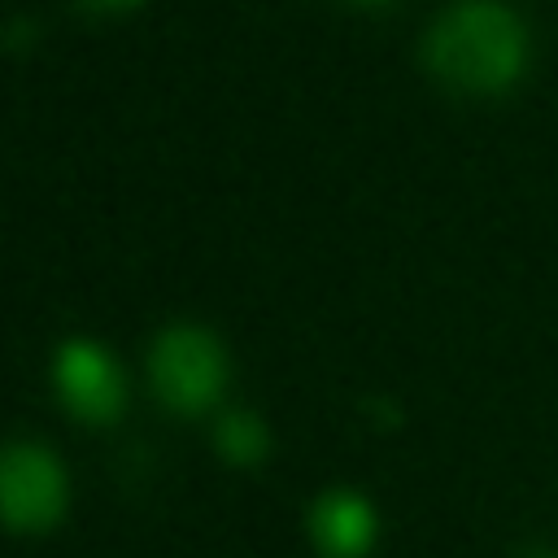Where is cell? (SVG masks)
<instances>
[{"label": "cell", "mask_w": 558, "mask_h": 558, "mask_svg": "<svg viewBox=\"0 0 558 558\" xmlns=\"http://www.w3.org/2000/svg\"><path fill=\"white\" fill-rule=\"evenodd\" d=\"M362 4H379V0H362Z\"/></svg>", "instance_id": "obj_9"}, {"label": "cell", "mask_w": 558, "mask_h": 558, "mask_svg": "<svg viewBox=\"0 0 558 558\" xmlns=\"http://www.w3.org/2000/svg\"><path fill=\"white\" fill-rule=\"evenodd\" d=\"M523 558H554V554H549V549H527Z\"/></svg>", "instance_id": "obj_8"}, {"label": "cell", "mask_w": 558, "mask_h": 558, "mask_svg": "<svg viewBox=\"0 0 558 558\" xmlns=\"http://www.w3.org/2000/svg\"><path fill=\"white\" fill-rule=\"evenodd\" d=\"M0 510L17 532H39L65 510V475L39 445H9L0 462Z\"/></svg>", "instance_id": "obj_3"}, {"label": "cell", "mask_w": 558, "mask_h": 558, "mask_svg": "<svg viewBox=\"0 0 558 558\" xmlns=\"http://www.w3.org/2000/svg\"><path fill=\"white\" fill-rule=\"evenodd\" d=\"M148 375H153L157 397L170 410L196 414V410L218 401L222 379H227V362H222V349H218V340L209 331H201V327H170L153 344Z\"/></svg>", "instance_id": "obj_2"}, {"label": "cell", "mask_w": 558, "mask_h": 558, "mask_svg": "<svg viewBox=\"0 0 558 558\" xmlns=\"http://www.w3.org/2000/svg\"><path fill=\"white\" fill-rule=\"evenodd\" d=\"M87 13H126V9H135V4H144V0H78Z\"/></svg>", "instance_id": "obj_7"}, {"label": "cell", "mask_w": 558, "mask_h": 558, "mask_svg": "<svg viewBox=\"0 0 558 558\" xmlns=\"http://www.w3.org/2000/svg\"><path fill=\"white\" fill-rule=\"evenodd\" d=\"M57 388L70 414L87 418V423H109L122 410V375L113 366V357L92 344V340H70L57 353Z\"/></svg>", "instance_id": "obj_4"}, {"label": "cell", "mask_w": 558, "mask_h": 558, "mask_svg": "<svg viewBox=\"0 0 558 558\" xmlns=\"http://www.w3.org/2000/svg\"><path fill=\"white\" fill-rule=\"evenodd\" d=\"M423 57L436 78L458 92H501L527 61V35L519 17L493 0H466L427 31Z\"/></svg>", "instance_id": "obj_1"}, {"label": "cell", "mask_w": 558, "mask_h": 558, "mask_svg": "<svg viewBox=\"0 0 558 558\" xmlns=\"http://www.w3.org/2000/svg\"><path fill=\"white\" fill-rule=\"evenodd\" d=\"M214 445H218V453H222L227 462H235V466H253V462L266 458V449H270V432H266V423H262L257 414H248V410H231V414L218 418V427H214Z\"/></svg>", "instance_id": "obj_6"}, {"label": "cell", "mask_w": 558, "mask_h": 558, "mask_svg": "<svg viewBox=\"0 0 558 558\" xmlns=\"http://www.w3.org/2000/svg\"><path fill=\"white\" fill-rule=\"evenodd\" d=\"M310 536L327 558H362L375 541V510L357 493H327L310 506Z\"/></svg>", "instance_id": "obj_5"}]
</instances>
